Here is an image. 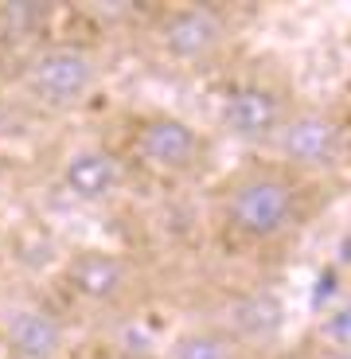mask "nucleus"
<instances>
[{"mask_svg":"<svg viewBox=\"0 0 351 359\" xmlns=\"http://www.w3.org/2000/svg\"><path fill=\"white\" fill-rule=\"evenodd\" d=\"M129 153L137 156L144 172H156L164 180H188L207 168L211 144L191 121L176 114H144L133 126Z\"/></svg>","mask_w":351,"mask_h":359,"instance_id":"nucleus-5","label":"nucleus"},{"mask_svg":"<svg viewBox=\"0 0 351 359\" xmlns=\"http://www.w3.org/2000/svg\"><path fill=\"white\" fill-rule=\"evenodd\" d=\"M242 348H258V344H273L285 328V305L270 289H254V293L234 297L226 309V320H219Z\"/></svg>","mask_w":351,"mask_h":359,"instance_id":"nucleus-10","label":"nucleus"},{"mask_svg":"<svg viewBox=\"0 0 351 359\" xmlns=\"http://www.w3.org/2000/svg\"><path fill=\"white\" fill-rule=\"evenodd\" d=\"M316 332H320V340L328 344L332 359L343 355V351H351V297L336 301V305L320 316V328H316Z\"/></svg>","mask_w":351,"mask_h":359,"instance_id":"nucleus-12","label":"nucleus"},{"mask_svg":"<svg viewBox=\"0 0 351 359\" xmlns=\"http://www.w3.org/2000/svg\"><path fill=\"white\" fill-rule=\"evenodd\" d=\"M59 184L78 203H109L125 188V161L106 144H74L59 161Z\"/></svg>","mask_w":351,"mask_h":359,"instance_id":"nucleus-9","label":"nucleus"},{"mask_svg":"<svg viewBox=\"0 0 351 359\" xmlns=\"http://www.w3.org/2000/svg\"><path fill=\"white\" fill-rule=\"evenodd\" d=\"M0 340L16 359H59L67 324L36 297H8L0 301Z\"/></svg>","mask_w":351,"mask_h":359,"instance_id":"nucleus-8","label":"nucleus"},{"mask_svg":"<svg viewBox=\"0 0 351 359\" xmlns=\"http://www.w3.org/2000/svg\"><path fill=\"white\" fill-rule=\"evenodd\" d=\"M336 359H351V351H343V355H336Z\"/></svg>","mask_w":351,"mask_h":359,"instance_id":"nucleus-13","label":"nucleus"},{"mask_svg":"<svg viewBox=\"0 0 351 359\" xmlns=\"http://www.w3.org/2000/svg\"><path fill=\"white\" fill-rule=\"evenodd\" d=\"M63 281L86 309L117 313L137 297V266L106 246H82L67 258Z\"/></svg>","mask_w":351,"mask_h":359,"instance_id":"nucleus-7","label":"nucleus"},{"mask_svg":"<svg viewBox=\"0 0 351 359\" xmlns=\"http://www.w3.org/2000/svg\"><path fill=\"white\" fill-rule=\"evenodd\" d=\"M234 27L223 8L215 4H176L156 12L153 20V43L168 63L184 71H207L230 47Z\"/></svg>","mask_w":351,"mask_h":359,"instance_id":"nucleus-4","label":"nucleus"},{"mask_svg":"<svg viewBox=\"0 0 351 359\" xmlns=\"http://www.w3.org/2000/svg\"><path fill=\"white\" fill-rule=\"evenodd\" d=\"M289 106H293V98L285 94V86H277L273 79H261V74H250V79H238L226 86L223 106H219V126L238 144L270 149Z\"/></svg>","mask_w":351,"mask_h":359,"instance_id":"nucleus-6","label":"nucleus"},{"mask_svg":"<svg viewBox=\"0 0 351 359\" xmlns=\"http://www.w3.org/2000/svg\"><path fill=\"white\" fill-rule=\"evenodd\" d=\"M270 153L277 156V168L293 172L297 180L328 176L347 161V126L324 106L293 102L270 141Z\"/></svg>","mask_w":351,"mask_h":359,"instance_id":"nucleus-3","label":"nucleus"},{"mask_svg":"<svg viewBox=\"0 0 351 359\" xmlns=\"http://www.w3.org/2000/svg\"><path fill=\"white\" fill-rule=\"evenodd\" d=\"M305 219V188L277 164H254L226 180L219 191V223L234 243L273 246Z\"/></svg>","mask_w":351,"mask_h":359,"instance_id":"nucleus-1","label":"nucleus"},{"mask_svg":"<svg viewBox=\"0 0 351 359\" xmlns=\"http://www.w3.org/2000/svg\"><path fill=\"white\" fill-rule=\"evenodd\" d=\"M102 82V59L86 43L47 39L20 63V90L47 114H71L86 106Z\"/></svg>","mask_w":351,"mask_h":359,"instance_id":"nucleus-2","label":"nucleus"},{"mask_svg":"<svg viewBox=\"0 0 351 359\" xmlns=\"http://www.w3.org/2000/svg\"><path fill=\"white\" fill-rule=\"evenodd\" d=\"M168 359H246V348L219 320H207L172 336Z\"/></svg>","mask_w":351,"mask_h":359,"instance_id":"nucleus-11","label":"nucleus"}]
</instances>
